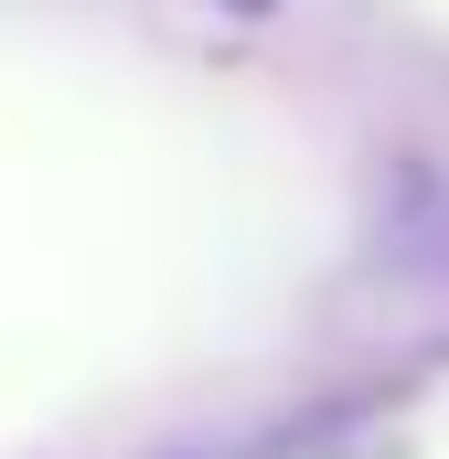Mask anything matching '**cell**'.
I'll list each match as a JSON object with an SVG mask.
<instances>
[{"instance_id": "obj_1", "label": "cell", "mask_w": 449, "mask_h": 459, "mask_svg": "<svg viewBox=\"0 0 449 459\" xmlns=\"http://www.w3.org/2000/svg\"><path fill=\"white\" fill-rule=\"evenodd\" d=\"M224 11H278V0H224Z\"/></svg>"}]
</instances>
